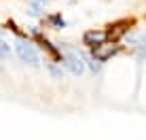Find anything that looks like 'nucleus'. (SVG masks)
I'll use <instances>...</instances> for the list:
<instances>
[{
    "mask_svg": "<svg viewBox=\"0 0 146 140\" xmlns=\"http://www.w3.org/2000/svg\"><path fill=\"white\" fill-rule=\"evenodd\" d=\"M62 49H64V55H62V64L66 66L72 74H83V70H85V62H83V55L76 51V49H72V47H66V45H62Z\"/></svg>",
    "mask_w": 146,
    "mask_h": 140,
    "instance_id": "f257e3e1",
    "label": "nucleus"
},
{
    "mask_svg": "<svg viewBox=\"0 0 146 140\" xmlns=\"http://www.w3.org/2000/svg\"><path fill=\"white\" fill-rule=\"evenodd\" d=\"M15 53L19 55L21 62L30 64V66H38L40 64V57H38L36 49L32 47V43H30L28 38H17V41H15Z\"/></svg>",
    "mask_w": 146,
    "mask_h": 140,
    "instance_id": "f03ea898",
    "label": "nucleus"
},
{
    "mask_svg": "<svg viewBox=\"0 0 146 140\" xmlns=\"http://www.w3.org/2000/svg\"><path fill=\"white\" fill-rule=\"evenodd\" d=\"M119 45L117 43H112V41H106V43H102L100 47H95V49H91V55H93V59H98L100 64L102 62H106V59H110L112 55H117L119 53Z\"/></svg>",
    "mask_w": 146,
    "mask_h": 140,
    "instance_id": "7ed1b4c3",
    "label": "nucleus"
},
{
    "mask_svg": "<svg viewBox=\"0 0 146 140\" xmlns=\"http://www.w3.org/2000/svg\"><path fill=\"white\" fill-rule=\"evenodd\" d=\"M129 26H131L129 19H123V21H117V23H112V26H108L106 38H108V41H112V43H117L119 38H123L125 34L129 32Z\"/></svg>",
    "mask_w": 146,
    "mask_h": 140,
    "instance_id": "20e7f679",
    "label": "nucleus"
},
{
    "mask_svg": "<svg viewBox=\"0 0 146 140\" xmlns=\"http://www.w3.org/2000/svg\"><path fill=\"white\" fill-rule=\"evenodd\" d=\"M108 38H106V30H87V32L83 34V43L87 45V47H100L102 43H106Z\"/></svg>",
    "mask_w": 146,
    "mask_h": 140,
    "instance_id": "39448f33",
    "label": "nucleus"
},
{
    "mask_svg": "<svg viewBox=\"0 0 146 140\" xmlns=\"http://www.w3.org/2000/svg\"><path fill=\"white\" fill-rule=\"evenodd\" d=\"M129 43L138 49V57L146 59V34H135V36L129 38Z\"/></svg>",
    "mask_w": 146,
    "mask_h": 140,
    "instance_id": "423d86ee",
    "label": "nucleus"
},
{
    "mask_svg": "<svg viewBox=\"0 0 146 140\" xmlns=\"http://www.w3.org/2000/svg\"><path fill=\"white\" fill-rule=\"evenodd\" d=\"M47 23H49V26H51L53 30H62L64 26H66V21H64V17H62L59 13L49 15V17H47Z\"/></svg>",
    "mask_w": 146,
    "mask_h": 140,
    "instance_id": "0eeeda50",
    "label": "nucleus"
},
{
    "mask_svg": "<svg viewBox=\"0 0 146 140\" xmlns=\"http://www.w3.org/2000/svg\"><path fill=\"white\" fill-rule=\"evenodd\" d=\"M11 55V47H9L7 43H4V38L0 36V59H7Z\"/></svg>",
    "mask_w": 146,
    "mask_h": 140,
    "instance_id": "6e6552de",
    "label": "nucleus"
},
{
    "mask_svg": "<svg viewBox=\"0 0 146 140\" xmlns=\"http://www.w3.org/2000/svg\"><path fill=\"white\" fill-rule=\"evenodd\" d=\"M47 68H49V72H51V74H53V77H55V79H62V74H64V72H62V68H57V66H53V64H49V66H47Z\"/></svg>",
    "mask_w": 146,
    "mask_h": 140,
    "instance_id": "1a4fd4ad",
    "label": "nucleus"
},
{
    "mask_svg": "<svg viewBox=\"0 0 146 140\" xmlns=\"http://www.w3.org/2000/svg\"><path fill=\"white\" fill-rule=\"evenodd\" d=\"M38 2H44V0H38Z\"/></svg>",
    "mask_w": 146,
    "mask_h": 140,
    "instance_id": "9d476101",
    "label": "nucleus"
}]
</instances>
